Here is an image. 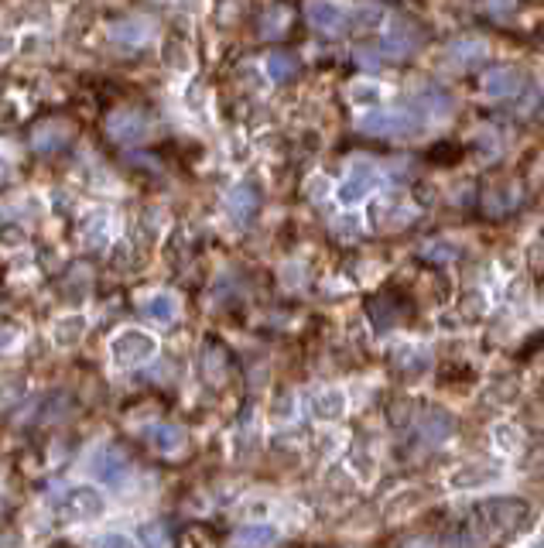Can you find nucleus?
Here are the masks:
<instances>
[{
    "mask_svg": "<svg viewBox=\"0 0 544 548\" xmlns=\"http://www.w3.org/2000/svg\"><path fill=\"white\" fill-rule=\"evenodd\" d=\"M298 73V58L287 52H274L267 58V76L274 79V82H287V79Z\"/></svg>",
    "mask_w": 544,
    "mask_h": 548,
    "instance_id": "9",
    "label": "nucleus"
},
{
    "mask_svg": "<svg viewBox=\"0 0 544 548\" xmlns=\"http://www.w3.org/2000/svg\"><path fill=\"white\" fill-rule=\"evenodd\" d=\"M103 511V500L93 494L89 487H76L65 500V514L69 518H96Z\"/></svg>",
    "mask_w": 544,
    "mask_h": 548,
    "instance_id": "5",
    "label": "nucleus"
},
{
    "mask_svg": "<svg viewBox=\"0 0 544 548\" xmlns=\"http://www.w3.org/2000/svg\"><path fill=\"white\" fill-rule=\"evenodd\" d=\"M243 542H274V531H267V528H257V531H247V535H240Z\"/></svg>",
    "mask_w": 544,
    "mask_h": 548,
    "instance_id": "15",
    "label": "nucleus"
},
{
    "mask_svg": "<svg viewBox=\"0 0 544 548\" xmlns=\"http://www.w3.org/2000/svg\"><path fill=\"white\" fill-rule=\"evenodd\" d=\"M370 189H373V172L360 168V172H356V175H353L349 182L339 189V199H342V203H360V199L366 196V192H370Z\"/></svg>",
    "mask_w": 544,
    "mask_h": 548,
    "instance_id": "8",
    "label": "nucleus"
},
{
    "mask_svg": "<svg viewBox=\"0 0 544 548\" xmlns=\"http://www.w3.org/2000/svg\"><path fill=\"white\" fill-rule=\"evenodd\" d=\"M415 45H418L415 27L411 31L408 27H397V31H390L387 38H384V55H408Z\"/></svg>",
    "mask_w": 544,
    "mask_h": 548,
    "instance_id": "11",
    "label": "nucleus"
},
{
    "mask_svg": "<svg viewBox=\"0 0 544 548\" xmlns=\"http://www.w3.org/2000/svg\"><path fill=\"white\" fill-rule=\"evenodd\" d=\"M148 439H151V445H155L157 452H175L185 443V436H181L179 428H172V425H155L148 432Z\"/></svg>",
    "mask_w": 544,
    "mask_h": 548,
    "instance_id": "10",
    "label": "nucleus"
},
{
    "mask_svg": "<svg viewBox=\"0 0 544 548\" xmlns=\"http://www.w3.org/2000/svg\"><path fill=\"white\" fill-rule=\"evenodd\" d=\"M144 313L151 315L155 322H172V319L179 315V298H175V295H168V291H157V295L148 298Z\"/></svg>",
    "mask_w": 544,
    "mask_h": 548,
    "instance_id": "7",
    "label": "nucleus"
},
{
    "mask_svg": "<svg viewBox=\"0 0 544 548\" xmlns=\"http://www.w3.org/2000/svg\"><path fill=\"white\" fill-rule=\"evenodd\" d=\"M315 412L322 418H336L342 412V394H322L318 401H315Z\"/></svg>",
    "mask_w": 544,
    "mask_h": 548,
    "instance_id": "14",
    "label": "nucleus"
},
{
    "mask_svg": "<svg viewBox=\"0 0 544 548\" xmlns=\"http://www.w3.org/2000/svg\"><path fill=\"white\" fill-rule=\"evenodd\" d=\"M380 18H384V14H380L377 7H363V11H353V14H349V25L360 27V31H370Z\"/></svg>",
    "mask_w": 544,
    "mask_h": 548,
    "instance_id": "13",
    "label": "nucleus"
},
{
    "mask_svg": "<svg viewBox=\"0 0 544 548\" xmlns=\"http://www.w3.org/2000/svg\"><path fill=\"white\" fill-rule=\"evenodd\" d=\"M309 21L326 35H339L349 25V11L336 4V0H311L309 4Z\"/></svg>",
    "mask_w": 544,
    "mask_h": 548,
    "instance_id": "3",
    "label": "nucleus"
},
{
    "mask_svg": "<svg viewBox=\"0 0 544 548\" xmlns=\"http://www.w3.org/2000/svg\"><path fill=\"white\" fill-rule=\"evenodd\" d=\"M524 76H520L517 69H493L490 76H487V96H510V93H517Z\"/></svg>",
    "mask_w": 544,
    "mask_h": 548,
    "instance_id": "6",
    "label": "nucleus"
},
{
    "mask_svg": "<svg viewBox=\"0 0 544 548\" xmlns=\"http://www.w3.org/2000/svg\"><path fill=\"white\" fill-rule=\"evenodd\" d=\"M93 473H96V480L106 483V487H120L124 483V476H127V459L117 452V449H100L96 456H93Z\"/></svg>",
    "mask_w": 544,
    "mask_h": 548,
    "instance_id": "4",
    "label": "nucleus"
},
{
    "mask_svg": "<svg viewBox=\"0 0 544 548\" xmlns=\"http://www.w3.org/2000/svg\"><path fill=\"white\" fill-rule=\"evenodd\" d=\"M418 127H421V120L408 110H380V113H366L360 120V131L373 134V137H408Z\"/></svg>",
    "mask_w": 544,
    "mask_h": 548,
    "instance_id": "2",
    "label": "nucleus"
},
{
    "mask_svg": "<svg viewBox=\"0 0 544 548\" xmlns=\"http://www.w3.org/2000/svg\"><path fill=\"white\" fill-rule=\"evenodd\" d=\"M157 353V340L151 333H141V329H124L110 340V357L120 367H137L155 360Z\"/></svg>",
    "mask_w": 544,
    "mask_h": 548,
    "instance_id": "1",
    "label": "nucleus"
},
{
    "mask_svg": "<svg viewBox=\"0 0 544 548\" xmlns=\"http://www.w3.org/2000/svg\"><path fill=\"white\" fill-rule=\"evenodd\" d=\"M452 55H456V58H459V66H476V62H479V58H487V45H483V42H476V38H472V42H459V45H456V49H452Z\"/></svg>",
    "mask_w": 544,
    "mask_h": 548,
    "instance_id": "12",
    "label": "nucleus"
}]
</instances>
